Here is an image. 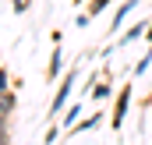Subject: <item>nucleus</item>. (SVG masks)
I'll use <instances>...</instances> for the list:
<instances>
[{
	"label": "nucleus",
	"mask_w": 152,
	"mask_h": 145,
	"mask_svg": "<svg viewBox=\"0 0 152 145\" xmlns=\"http://www.w3.org/2000/svg\"><path fill=\"white\" fill-rule=\"evenodd\" d=\"M131 92H134L131 85H124V89L117 92V103H113V120H110V127H113V131H120V127H124V120H127V106H131Z\"/></svg>",
	"instance_id": "nucleus-1"
},
{
	"label": "nucleus",
	"mask_w": 152,
	"mask_h": 145,
	"mask_svg": "<svg viewBox=\"0 0 152 145\" xmlns=\"http://www.w3.org/2000/svg\"><path fill=\"white\" fill-rule=\"evenodd\" d=\"M75 78H78V71H67L64 78H60V89H57V96H53V103H50V113H60V110L67 106L71 89H75Z\"/></svg>",
	"instance_id": "nucleus-2"
},
{
	"label": "nucleus",
	"mask_w": 152,
	"mask_h": 145,
	"mask_svg": "<svg viewBox=\"0 0 152 145\" xmlns=\"http://www.w3.org/2000/svg\"><path fill=\"white\" fill-rule=\"evenodd\" d=\"M134 7H138V0H124V4L117 7V14H113V32H117V29H124V21L131 18V11H134Z\"/></svg>",
	"instance_id": "nucleus-3"
},
{
	"label": "nucleus",
	"mask_w": 152,
	"mask_h": 145,
	"mask_svg": "<svg viewBox=\"0 0 152 145\" xmlns=\"http://www.w3.org/2000/svg\"><path fill=\"white\" fill-rule=\"evenodd\" d=\"M14 106H18V96H14L11 89H7V92H0V117H11Z\"/></svg>",
	"instance_id": "nucleus-4"
},
{
	"label": "nucleus",
	"mask_w": 152,
	"mask_h": 145,
	"mask_svg": "<svg viewBox=\"0 0 152 145\" xmlns=\"http://www.w3.org/2000/svg\"><path fill=\"white\" fill-rule=\"evenodd\" d=\"M145 29H149V25H131V29L120 36V42H117V46H127V42H134V39H145Z\"/></svg>",
	"instance_id": "nucleus-5"
},
{
	"label": "nucleus",
	"mask_w": 152,
	"mask_h": 145,
	"mask_svg": "<svg viewBox=\"0 0 152 145\" xmlns=\"http://www.w3.org/2000/svg\"><path fill=\"white\" fill-rule=\"evenodd\" d=\"M64 53H60V46L53 50V57H50V78H64Z\"/></svg>",
	"instance_id": "nucleus-6"
},
{
	"label": "nucleus",
	"mask_w": 152,
	"mask_h": 145,
	"mask_svg": "<svg viewBox=\"0 0 152 145\" xmlns=\"http://www.w3.org/2000/svg\"><path fill=\"white\" fill-rule=\"evenodd\" d=\"M106 96H110V81H106V85H92V99H96V103H103Z\"/></svg>",
	"instance_id": "nucleus-7"
},
{
	"label": "nucleus",
	"mask_w": 152,
	"mask_h": 145,
	"mask_svg": "<svg viewBox=\"0 0 152 145\" xmlns=\"http://www.w3.org/2000/svg\"><path fill=\"white\" fill-rule=\"evenodd\" d=\"M149 67H152V50L145 53V57H142V60H138V64H134V74H145Z\"/></svg>",
	"instance_id": "nucleus-8"
},
{
	"label": "nucleus",
	"mask_w": 152,
	"mask_h": 145,
	"mask_svg": "<svg viewBox=\"0 0 152 145\" xmlns=\"http://www.w3.org/2000/svg\"><path fill=\"white\" fill-rule=\"evenodd\" d=\"M99 120H103V113H96V117H88V120H85V124H78V131H88V127H96V124H99Z\"/></svg>",
	"instance_id": "nucleus-9"
},
{
	"label": "nucleus",
	"mask_w": 152,
	"mask_h": 145,
	"mask_svg": "<svg viewBox=\"0 0 152 145\" xmlns=\"http://www.w3.org/2000/svg\"><path fill=\"white\" fill-rule=\"evenodd\" d=\"M106 4H110V0H92V7H88V14H99V11H106Z\"/></svg>",
	"instance_id": "nucleus-10"
},
{
	"label": "nucleus",
	"mask_w": 152,
	"mask_h": 145,
	"mask_svg": "<svg viewBox=\"0 0 152 145\" xmlns=\"http://www.w3.org/2000/svg\"><path fill=\"white\" fill-rule=\"evenodd\" d=\"M11 117H0V138H11V124H7Z\"/></svg>",
	"instance_id": "nucleus-11"
},
{
	"label": "nucleus",
	"mask_w": 152,
	"mask_h": 145,
	"mask_svg": "<svg viewBox=\"0 0 152 145\" xmlns=\"http://www.w3.org/2000/svg\"><path fill=\"white\" fill-rule=\"evenodd\" d=\"M7 89H11V78H7V71H4V67H0V92H7Z\"/></svg>",
	"instance_id": "nucleus-12"
},
{
	"label": "nucleus",
	"mask_w": 152,
	"mask_h": 145,
	"mask_svg": "<svg viewBox=\"0 0 152 145\" xmlns=\"http://www.w3.org/2000/svg\"><path fill=\"white\" fill-rule=\"evenodd\" d=\"M78 120V106H67V120H64V124H75Z\"/></svg>",
	"instance_id": "nucleus-13"
},
{
	"label": "nucleus",
	"mask_w": 152,
	"mask_h": 145,
	"mask_svg": "<svg viewBox=\"0 0 152 145\" xmlns=\"http://www.w3.org/2000/svg\"><path fill=\"white\" fill-rule=\"evenodd\" d=\"M28 4H32V0H14V11L21 14V11H28Z\"/></svg>",
	"instance_id": "nucleus-14"
},
{
	"label": "nucleus",
	"mask_w": 152,
	"mask_h": 145,
	"mask_svg": "<svg viewBox=\"0 0 152 145\" xmlns=\"http://www.w3.org/2000/svg\"><path fill=\"white\" fill-rule=\"evenodd\" d=\"M145 39H149V42H152V25H149V29H145Z\"/></svg>",
	"instance_id": "nucleus-15"
},
{
	"label": "nucleus",
	"mask_w": 152,
	"mask_h": 145,
	"mask_svg": "<svg viewBox=\"0 0 152 145\" xmlns=\"http://www.w3.org/2000/svg\"><path fill=\"white\" fill-rule=\"evenodd\" d=\"M0 145H11V138H0Z\"/></svg>",
	"instance_id": "nucleus-16"
},
{
	"label": "nucleus",
	"mask_w": 152,
	"mask_h": 145,
	"mask_svg": "<svg viewBox=\"0 0 152 145\" xmlns=\"http://www.w3.org/2000/svg\"><path fill=\"white\" fill-rule=\"evenodd\" d=\"M0 67H4V64H0Z\"/></svg>",
	"instance_id": "nucleus-17"
}]
</instances>
